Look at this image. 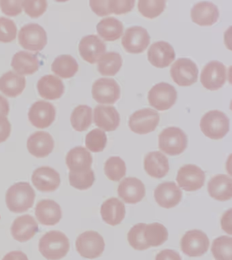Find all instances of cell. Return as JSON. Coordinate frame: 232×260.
Masks as SVG:
<instances>
[{"instance_id":"6da1fadb","label":"cell","mask_w":232,"mask_h":260,"mask_svg":"<svg viewBox=\"0 0 232 260\" xmlns=\"http://www.w3.org/2000/svg\"><path fill=\"white\" fill-rule=\"evenodd\" d=\"M36 199L35 190L27 182L14 184L6 194L8 209L15 213H22L33 207Z\"/></svg>"},{"instance_id":"7a4b0ae2","label":"cell","mask_w":232,"mask_h":260,"mask_svg":"<svg viewBox=\"0 0 232 260\" xmlns=\"http://www.w3.org/2000/svg\"><path fill=\"white\" fill-rule=\"evenodd\" d=\"M70 241L65 234L57 231L48 232L39 242V251L48 260H59L69 253Z\"/></svg>"},{"instance_id":"3957f363","label":"cell","mask_w":232,"mask_h":260,"mask_svg":"<svg viewBox=\"0 0 232 260\" xmlns=\"http://www.w3.org/2000/svg\"><path fill=\"white\" fill-rule=\"evenodd\" d=\"M200 126L206 137L213 140H220L229 133V119L223 112L214 110L203 116Z\"/></svg>"},{"instance_id":"277c9868","label":"cell","mask_w":232,"mask_h":260,"mask_svg":"<svg viewBox=\"0 0 232 260\" xmlns=\"http://www.w3.org/2000/svg\"><path fill=\"white\" fill-rule=\"evenodd\" d=\"M187 136L181 128L169 127L159 135V148L169 155H179L187 149Z\"/></svg>"},{"instance_id":"5b68a950","label":"cell","mask_w":232,"mask_h":260,"mask_svg":"<svg viewBox=\"0 0 232 260\" xmlns=\"http://www.w3.org/2000/svg\"><path fill=\"white\" fill-rule=\"evenodd\" d=\"M18 38L20 45L28 51H41L47 44V32L37 23L24 25L20 29Z\"/></svg>"},{"instance_id":"8992f818","label":"cell","mask_w":232,"mask_h":260,"mask_svg":"<svg viewBox=\"0 0 232 260\" xmlns=\"http://www.w3.org/2000/svg\"><path fill=\"white\" fill-rule=\"evenodd\" d=\"M76 248L82 257L95 259L101 257L105 249L103 237L95 231H87L79 236L76 241Z\"/></svg>"},{"instance_id":"52a82bcc","label":"cell","mask_w":232,"mask_h":260,"mask_svg":"<svg viewBox=\"0 0 232 260\" xmlns=\"http://www.w3.org/2000/svg\"><path fill=\"white\" fill-rule=\"evenodd\" d=\"M148 100L149 105L157 111H167L177 102V91L173 85L162 82L152 87L148 94Z\"/></svg>"},{"instance_id":"ba28073f","label":"cell","mask_w":232,"mask_h":260,"mask_svg":"<svg viewBox=\"0 0 232 260\" xmlns=\"http://www.w3.org/2000/svg\"><path fill=\"white\" fill-rule=\"evenodd\" d=\"M159 115L155 110L143 109L136 111L129 117V127L138 135H147L155 131L159 123Z\"/></svg>"},{"instance_id":"9c48e42d","label":"cell","mask_w":232,"mask_h":260,"mask_svg":"<svg viewBox=\"0 0 232 260\" xmlns=\"http://www.w3.org/2000/svg\"><path fill=\"white\" fill-rule=\"evenodd\" d=\"M199 71L197 65L188 58H180L174 63L171 75L174 82L181 87H189L197 81Z\"/></svg>"},{"instance_id":"30bf717a","label":"cell","mask_w":232,"mask_h":260,"mask_svg":"<svg viewBox=\"0 0 232 260\" xmlns=\"http://www.w3.org/2000/svg\"><path fill=\"white\" fill-rule=\"evenodd\" d=\"M209 237L203 231L192 230L188 231L182 238L181 251L189 257H201L209 250Z\"/></svg>"},{"instance_id":"8fae6325","label":"cell","mask_w":232,"mask_h":260,"mask_svg":"<svg viewBox=\"0 0 232 260\" xmlns=\"http://www.w3.org/2000/svg\"><path fill=\"white\" fill-rule=\"evenodd\" d=\"M92 95L98 103L114 105L120 99L121 89L115 80L101 78L93 84Z\"/></svg>"},{"instance_id":"7c38bea8","label":"cell","mask_w":232,"mask_h":260,"mask_svg":"<svg viewBox=\"0 0 232 260\" xmlns=\"http://www.w3.org/2000/svg\"><path fill=\"white\" fill-rule=\"evenodd\" d=\"M227 69L221 62L212 61L204 67L201 75L202 85L210 91H217L225 85Z\"/></svg>"},{"instance_id":"4fadbf2b","label":"cell","mask_w":232,"mask_h":260,"mask_svg":"<svg viewBox=\"0 0 232 260\" xmlns=\"http://www.w3.org/2000/svg\"><path fill=\"white\" fill-rule=\"evenodd\" d=\"M150 41L151 37L147 29L141 26H133L126 29L121 43L127 53L140 54L145 51Z\"/></svg>"},{"instance_id":"5bb4252c","label":"cell","mask_w":232,"mask_h":260,"mask_svg":"<svg viewBox=\"0 0 232 260\" xmlns=\"http://www.w3.org/2000/svg\"><path fill=\"white\" fill-rule=\"evenodd\" d=\"M205 172L193 165H187L178 172L177 181L180 187L186 191H195L205 185Z\"/></svg>"},{"instance_id":"9a60e30c","label":"cell","mask_w":232,"mask_h":260,"mask_svg":"<svg viewBox=\"0 0 232 260\" xmlns=\"http://www.w3.org/2000/svg\"><path fill=\"white\" fill-rule=\"evenodd\" d=\"M56 110L51 103L38 101L33 104L28 113L30 123L39 129L49 127L55 121Z\"/></svg>"},{"instance_id":"2e32d148","label":"cell","mask_w":232,"mask_h":260,"mask_svg":"<svg viewBox=\"0 0 232 260\" xmlns=\"http://www.w3.org/2000/svg\"><path fill=\"white\" fill-rule=\"evenodd\" d=\"M80 55L88 63H97L105 54L107 45L97 36L88 35L83 37L79 45Z\"/></svg>"},{"instance_id":"e0dca14e","label":"cell","mask_w":232,"mask_h":260,"mask_svg":"<svg viewBox=\"0 0 232 260\" xmlns=\"http://www.w3.org/2000/svg\"><path fill=\"white\" fill-rule=\"evenodd\" d=\"M147 54L150 63L158 69L169 67L176 58L173 46L165 41L153 43L148 50Z\"/></svg>"},{"instance_id":"ac0fdd59","label":"cell","mask_w":232,"mask_h":260,"mask_svg":"<svg viewBox=\"0 0 232 260\" xmlns=\"http://www.w3.org/2000/svg\"><path fill=\"white\" fill-rule=\"evenodd\" d=\"M183 192L175 182L159 184L154 191V197L158 205L165 209L175 207L181 201Z\"/></svg>"},{"instance_id":"d6986e66","label":"cell","mask_w":232,"mask_h":260,"mask_svg":"<svg viewBox=\"0 0 232 260\" xmlns=\"http://www.w3.org/2000/svg\"><path fill=\"white\" fill-rule=\"evenodd\" d=\"M145 185L135 177H127L120 183L118 194L125 203L135 205L143 201L145 197Z\"/></svg>"},{"instance_id":"ffe728a7","label":"cell","mask_w":232,"mask_h":260,"mask_svg":"<svg viewBox=\"0 0 232 260\" xmlns=\"http://www.w3.org/2000/svg\"><path fill=\"white\" fill-rule=\"evenodd\" d=\"M31 181L39 191L53 192L59 187L61 179L59 173L55 169L49 167H43L34 172Z\"/></svg>"},{"instance_id":"44dd1931","label":"cell","mask_w":232,"mask_h":260,"mask_svg":"<svg viewBox=\"0 0 232 260\" xmlns=\"http://www.w3.org/2000/svg\"><path fill=\"white\" fill-rule=\"evenodd\" d=\"M39 232V225L31 215L20 216L11 226L12 236L16 241L25 243L35 237Z\"/></svg>"},{"instance_id":"7402d4cb","label":"cell","mask_w":232,"mask_h":260,"mask_svg":"<svg viewBox=\"0 0 232 260\" xmlns=\"http://www.w3.org/2000/svg\"><path fill=\"white\" fill-rule=\"evenodd\" d=\"M54 140L47 132L39 131L32 134L27 140L28 151L37 158L47 157L54 149Z\"/></svg>"},{"instance_id":"603a6c76","label":"cell","mask_w":232,"mask_h":260,"mask_svg":"<svg viewBox=\"0 0 232 260\" xmlns=\"http://www.w3.org/2000/svg\"><path fill=\"white\" fill-rule=\"evenodd\" d=\"M36 217L42 225H55L62 217L61 207L52 200H42L35 209Z\"/></svg>"},{"instance_id":"cb8c5ba5","label":"cell","mask_w":232,"mask_h":260,"mask_svg":"<svg viewBox=\"0 0 232 260\" xmlns=\"http://www.w3.org/2000/svg\"><path fill=\"white\" fill-rule=\"evenodd\" d=\"M192 21L200 26H211L219 20L217 6L209 2H202L193 6L191 11Z\"/></svg>"},{"instance_id":"d4e9b609","label":"cell","mask_w":232,"mask_h":260,"mask_svg":"<svg viewBox=\"0 0 232 260\" xmlns=\"http://www.w3.org/2000/svg\"><path fill=\"white\" fill-rule=\"evenodd\" d=\"M66 165L72 173H83L89 171L93 163L91 153L85 148L76 147L66 155Z\"/></svg>"},{"instance_id":"484cf974","label":"cell","mask_w":232,"mask_h":260,"mask_svg":"<svg viewBox=\"0 0 232 260\" xmlns=\"http://www.w3.org/2000/svg\"><path fill=\"white\" fill-rule=\"evenodd\" d=\"M94 123L105 131H115L120 124L119 112L115 107L98 105L94 109Z\"/></svg>"},{"instance_id":"4316f807","label":"cell","mask_w":232,"mask_h":260,"mask_svg":"<svg viewBox=\"0 0 232 260\" xmlns=\"http://www.w3.org/2000/svg\"><path fill=\"white\" fill-rule=\"evenodd\" d=\"M145 171L151 177L161 179L169 173L170 166L167 156L159 151L150 152L144 159Z\"/></svg>"},{"instance_id":"83f0119b","label":"cell","mask_w":232,"mask_h":260,"mask_svg":"<svg viewBox=\"0 0 232 260\" xmlns=\"http://www.w3.org/2000/svg\"><path fill=\"white\" fill-rule=\"evenodd\" d=\"M37 89L40 95L48 101L60 99L64 93L65 87L63 81L53 75H45L39 80Z\"/></svg>"},{"instance_id":"f1b7e54d","label":"cell","mask_w":232,"mask_h":260,"mask_svg":"<svg viewBox=\"0 0 232 260\" xmlns=\"http://www.w3.org/2000/svg\"><path fill=\"white\" fill-rule=\"evenodd\" d=\"M208 191L213 199L218 201H227L232 197V181L225 175H218L208 183Z\"/></svg>"},{"instance_id":"f546056e","label":"cell","mask_w":232,"mask_h":260,"mask_svg":"<svg viewBox=\"0 0 232 260\" xmlns=\"http://www.w3.org/2000/svg\"><path fill=\"white\" fill-rule=\"evenodd\" d=\"M104 221L110 225L115 226L121 223L125 216V207L117 198H111L102 205L101 209Z\"/></svg>"},{"instance_id":"4dcf8cb0","label":"cell","mask_w":232,"mask_h":260,"mask_svg":"<svg viewBox=\"0 0 232 260\" xmlns=\"http://www.w3.org/2000/svg\"><path fill=\"white\" fill-rule=\"evenodd\" d=\"M11 67L19 75H31L39 71V59L35 54L19 51L13 56Z\"/></svg>"},{"instance_id":"1f68e13d","label":"cell","mask_w":232,"mask_h":260,"mask_svg":"<svg viewBox=\"0 0 232 260\" xmlns=\"http://www.w3.org/2000/svg\"><path fill=\"white\" fill-rule=\"evenodd\" d=\"M26 79L13 71H9L0 77V91L10 98L21 95L25 89Z\"/></svg>"},{"instance_id":"d6a6232c","label":"cell","mask_w":232,"mask_h":260,"mask_svg":"<svg viewBox=\"0 0 232 260\" xmlns=\"http://www.w3.org/2000/svg\"><path fill=\"white\" fill-rule=\"evenodd\" d=\"M96 28L98 35L105 41H117L121 38L123 32V23L115 17L101 20Z\"/></svg>"},{"instance_id":"836d02e7","label":"cell","mask_w":232,"mask_h":260,"mask_svg":"<svg viewBox=\"0 0 232 260\" xmlns=\"http://www.w3.org/2000/svg\"><path fill=\"white\" fill-rule=\"evenodd\" d=\"M52 71L62 79L73 77L79 71L77 60L69 55H61L56 58L51 66Z\"/></svg>"},{"instance_id":"e575fe53","label":"cell","mask_w":232,"mask_h":260,"mask_svg":"<svg viewBox=\"0 0 232 260\" xmlns=\"http://www.w3.org/2000/svg\"><path fill=\"white\" fill-rule=\"evenodd\" d=\"M143 237L148 247H159L169 239L167 228L159 223L146 224Z\"/></svg>"},{"instance_id":"d590c367","label":"cell","mask_w":232,"mask_h":260,"mask_svg":"<svg viewBox=\"0 0 232 260\" xmlns=\"http://www.w3.org/2000/svg\"><path fill=\"white\" fill-rule=\"evenodd\" d=\"M123 65V59L119 53L109 52L101 58L98 63V71L103 76L117 75Z\"/></svg>"},{"instance_id":"8d00e7d4","label":"cell","mask_w":232,"mask_h":260,"mask_svg":"<svg viewBox=\"0 0 232 260\" xmlns=\"http://www.w3.org/2000/svg\"><path fill=\"white\" fill-rule=\"evenodd\" d=\"M72 126L77 132L86 131L91 125L92 109L87 105L76 107L72 113Z\"/></svg>"},{"instance_id":"74e56055","label":"cell","mask_w":232,"mask_h":260,"mask_svg":"<svg viewBox=\"0 0 232 260\" xmlns=\"http://www.w3.org/2000/svg\"><path fill=\"white\" fill-rule=\"evenodd\" d=\"M215 260H232V239L222 236L214 240L211 247Z\"/></svg>"},{"instance_id":"f35d334b","label":"cell","mask_w":232,"mask_h":260,"mask_svg":"<svg viewBox=\"0 0 232 260\" xmlns=\"http://www.w3.org/2000/svg\"><path fill=\"white\" fill-rule=\"evenodd\" d=\"M106 176L111 181H119L126 175L125 161L120 157H111L106 161L105 165Z\"/></svg>"},{"instance_id":"ab89813d","label":"cell","mask_w":232,"mask_h":260,"mask_svg":"<svg viewBox=\"0 0 232 260\" xmlns=\"http://www.w3.org/2000/svg\"><path fill=\"white\" fill-rule=\"evenodd\" d=\"M167 7V2L157 0L139 1L138 8L141 15L147 19H153L159 17Z\"/></svg>"},{"instance_id":"60d3db41","label":"cell","mask_w":232,"mask_h":260,"mask_svg":"<svg viewBox=\"0 0 232 260\" xmlns=\"http://www.w3.org/2000/svg\"><path fill=\"white\" fill-rule=\"evenodd\" d=\"M135 1H122V0H103L104 16L111 14L120 15L129 13L135 7Z\"/></svg>"},{"instance_id":"b9f144b4","label":"cell","mask_w":232,"mask_h":260,"mask_svg":"<svg viewBox=\"0 0 232 260\" xmlns=\"http://www.w3.org/2000/svg\"><path fill=\"white\" fill-rule=\"evenodd\" d=\"M107 144V135L103 130L94 129L86 136V147L93 153H99L104 151Z\"/></svg>"},{"instance_id":"7bdbcfd3","label":"cell","mask_w":232,"mask_h":260,"mask_svg":"<svg viewBox=\"0 0 232 260\" xmlns=\"http://www.w3.org/2000/svg\"><path fill=\"white\" fill-rule=\"evenodd\" d=\"M93 170L83 173H69V181L71 186L79 190H86L91 187L95 182Z\"/></svg>"},{"instance_id":"ee69618b","label":"cell","mask_w":232,"mask_h":260,"mask_svg":"<svg viewBox=\"0 0 232 260\" xmlns=\"http://www.w3.org/2000/svg\"><path fill=\"white\" fill-rule=\"evenodd\" d=\"M145 226V223H138L133 226L127 234L128 243L135 250L144 251L149 249L143 237V232Z\"/></svg>"},{"instance_id":"f6af8a7d","label":"cell","mask_w":232,"mask_h":260,"mask_svg":"<svg viewBox=\"0 0 232 260\" xmlns=\"http://www.w3.org/2000/svg\"><path fill=\"white\" fill-rule=\"evenodd\" d=\"M17 28L13 20L0 17V42L9 43L15 40Z\"/></svg>"},{"instance_id":"bcb514c9","label":"cell","mask_w":232,"mask_h":260,"mask_svg":"<svg viewBox=\"0 0 232 260\" xmlns=\"http://www.w3.org/2000/svg\"><path fill=\"white\" fill-rule=\"evenodd\" d=\"M22 7L24 8L25 13L31 18H39L47 11L48 4L45 0L39 1H22Z\"/></svg>"},{"instance_id":"7dc6e473","label":"cell","mask_w":232,"mask_h":260,"mask_svg":"<svg viewBox=\"0 0 232 260\" xmlns=\"http://www.w3.org/2000/svg\"><path fill=\"white\" fill-rule=\"evenodd\" d=\"M0 7L2 11L6 15L10 17H15L22 13V1L20 0H14V1H0Z\"/></svg>"},{"instance_id":"c3c4849f","label":"cell","mask_w":232,"mask_h":260,"mask_svg":"<svg viewBox=\"0 0 232 260\" xmlns=\"http://www.w3.org/2000/svg\"><path fill=\"white\" fill-rule=\"evenodd\" d=\"M11 133V125L7 117H0V143L9 139Z\"/></svg>"},{"instance_id":"681fc988","label":"cell","mask_w":232,"mask_h":260,"mask_svg":"<svg viewBox=\"0 0 232 260\" xmlns=\"http://www.w3.org/2000/svg\"><path fill=\"white\" fill-rule=\"evenodd\" d=\"M155 260H182L178 252L172 249H164L156 255Z\"/></svg>"},{"instance_id":"f907efd6","label":"cell","mask_w":232,"mask_h":260,"mask_svg":"<svg viewBox=\"0 0 232 260\" xmlns=\"http://www.w3.org/2000/svg\"><path fill=\"white\" fill-rule=\"evenodd\" d=\"M3 260H29L25 253L21 251L9 252L3 257Z\"/></svg>"},{"instance_id":"816d5d0a","label":"cell","mask_w":232,"mask_h":260,"mask_svg":"<svg viewBox=\"0 0 232 260\" xmlns=\"http://www.w3.org/2000/svg\"><path fill=\"white\" fill-rule=\"evenodd\" d=\"M228 223H229L230 225H231V209H229V211H226L225 213L224 214L223 217L221 218L222 228H223V229L226 232V233H229V235H231V230H230L229 228H228Z\"/></svg>"},{"instance_id":"f5cc1de1","label":"cell","mask_w":232,"mask_h":260,"mask_svg":"<svg viewBox=\"0 0 232 260\" xmlns=\"http://www.w3.org/2000/svg\"><path fill=\"white\" fill-rule=\"evenodd\" d=\"M10 111L9 101L0 95V117H7Z\"/></svg>"},{"instance_id":"db71d44e","label":"cell","mask_w":232,"mask_h":260,"mask_svg":"<svg viewBox=\"0 0 232 260\" xmlns=\"http://www.w3.org/2000/svg\"><path fill=\"white\" fill-rule=\"evenodd\" d=\"M0 219H1V215H0Z\"/></svg>"}]
</instances>
